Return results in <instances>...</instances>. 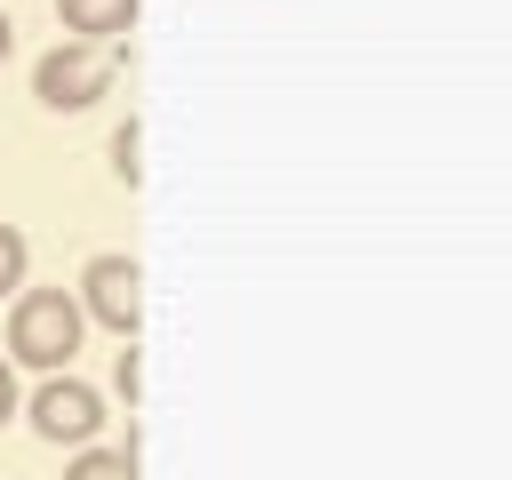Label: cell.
I'll use <instances>...</instances> for the list:
<instances>
[{
    "label": "cell",
    "instance_id": "cell-6",
    "mask_svg": "<svg viewBox=\"0 0 512 480\" xmlns=\"http://www.w3.org/2000/svg\"><path fill=\"white\" fill-rule=\"evenodd\" d=\"M64 480H136V432H128V448H72Z\"/></svg>",
    "mask_w": 512,
    "mask_h": 480
},
{
    "label": "cell",
    "instance_id": "cell-7",
    "mask_svg": "<svg viewBox=\"0 0 512 480\" xmlns=\"http://www.w3.org/2000/svg\"><path fill=\"white\" fill-rule=\"evenodd\" d=\"M24 272H32V248H24V232H16V224H0V296H16V288H24Z\"/></svg>",
    "mask_w": 512,
    "mask_h": 480
},
{
    "label": "cell",
    "instance_id": "cell-10",
    "mask_svg": "<svg viewBox=\"0 0 512 480\" xmlns=\"http://www.w3.org/2000/svg\"><path fill=\"white\" fill-rule=\"evenodd\" d=\"M16 408H24V392H16V360H8V352H0V424H8V416H16Z\"/></svg>",
    "mask_w": 512,
    "mask_h": 480
},
{
    "label": "cell",
    "instance_id": "cell-4",
    "mask_svg": "<svg viewBox=\"0 0 512 480\" xmlns=\"http://www.w3.org/2000/svg\"><path fill=\"white\" fill-rule=\"evenodd\" d=\"M72 296H80V312H88L96 328H112L120 344H136V328H144V272H136V256H120V248L88 256Z\"/></svg>",
    "mask_w": 512,
    "mask_h": 480
},
{
    "label": "cell",
    "instance_id": "cell-2",
    "mask_svg": "<svg viewBox=\"0 0 512 480\" xmlns=\"http://www.w3.org/2000/svg\"><path fill=\"white\" fill-rule=\"evenodd\" d=\"M112 72H120V56H112V48L56 40V48L32 64V96H40L48 112H88L96 96H112Z\"/></svg>",
    "mask_w": 512,
    "mask_h": 480
},
{
    "label": "cell",
    "instance_id": "cell-5",
    "mask_svg": "<svg viewBox=\"0 0 512 480\" xmlns=\"http://www.w3.org/2000/svg\"><path fill=\"white\" fill-rule=\"evenodd\" d=\"M56 24H64V40L112 48V40L136 32V0H56Z\"/></svg>",
    "mask_w": 512,
    "mask_h": 480
},
{
    "label": "cell",
    "instance_id": "cell-8",
    "mask_svg": "<svg viewBox=\"0 0 512 480\" xmlns=\"http://www.w3.org/2000/svg\"><path fill=\"white\" fill-rule=\"evenodd\" d=\"M136 152H144V136H136V120H120V128H112V176H120V184H136V176H144V160H136Z\"/></svg>",
    "mask_w": 512,
    "mask_h": 480
},
{
    "label": "cell",
    "instance_id": "cell-1",
    "mask_svg": "<svg viewBox=\"0 0 512 480\" xmlns=\"http://www.w3.org/2000/svg\"><path fill=\"white\" fill-rule=\"evenodd\" d=\"M80 336H88V312L72 288H16V304H8V360L16 368L56 376V368H72Z\"/></svg>",
    "mask_w": 512,
    "mask_h": 480
},
{
    "label": "cell",
    "instance_id": "cell-9",
    "mask_svg": "<svg viewBox=\"0 0 512 480\" xmlns=\"http://www.w3.org/2000/svg\"><path fill=\"white\" fill-rule=\"evenodd\" d=\"M112 384H120V400H128V408L144 400V360H136V344H120V360H112Z\"/></svg>",
    "mask_w": 512,
    "mask_h": 480
},
{
    "label": "cell",
    "instance_id": "cell-11",
    "mask_svg": "<svg viewBox=\"0 0 512 480\" xmlns=\"http://www.w3.org/2000/svg\"><path fill=\"white\" fill-rule=\"evenodd\" d=\"M8 48H16V24H8V8H0V64H8Z\"/></svg>",
    "mask_w": 512,
    "mask_h": 480
},
{
    "label": "cell",
    "instance_id": "cell-3",
    "mask_svg": "<svg viewBox=\"0 0 512 480\" xmlns=\"http://www.w3.org/2000/svg\"><path fill=\"white\" fill-rule=\"evenodd\" d=\"M16 416H32V432H40L48 448H96V432H104V392L80 384L72 368H56V376H40V392H32Z\"/></svg>",
    "mask_w": 512,
    "mask_h": 480
}]
</instances>
